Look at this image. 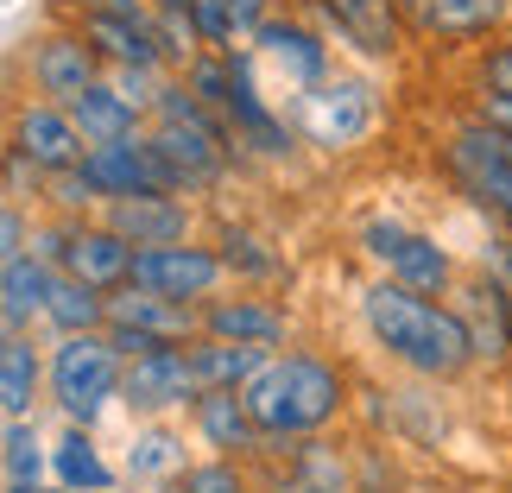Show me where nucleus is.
<instances>
[{
  "label": "nucleus",
  "instance_id": "17",
  "mask_svg": "<svg viewBox=\"0 0 512 493\" xmlns=\"http://www.w3.org/2000/svg\"><path fill=\"white\" fill-rule=\"evenodd\" d=\"M102 222L114 234H127L133 247H177L190 241L196 228V209L184 203V196H121V203H102Z\"/></svg>",
  "mask_w": 512,
  "mask_h": 493
},
{
  "label": "nucleus",
  "instance_id": "22",
  "mask_svg": "<svg viewBox=\"0 0 512 493\" xmlns=\"http://www.w3.org/2000/svg\"><path fill=\"white\" fill-rule=\"evenodd\" d=\"M64 108H70V121L83 127V140H89V146L140 140V108H133L127 95L108 83V76H102V83H89V89L76 95V102H64Z\"/></svg>",
  "mask_w": 512,
  "mask_h": 493
},
{
  "label": "nucleus",
  "instance_id": "16",
  "mask_svg": "<svg viewBox=\"0 0 512 493\" xmlns=\"http://www.w3.org/2000/svg\"><path fill=\"white\" fill-rule=\"evenodd\" d=\"M411 32L437 38V45H475L512 26V0H411L405 7Z\"/></svg>",
  "mask_w": 512,
  "mask_h": 493
},
{
  "label": "nucleus",
  "instance_id": "6",
  "mask_svg": "<svg viewBox=\"0 0 512 493\" xmlns=\"http://www.w3.org/2000/svg\"><path fill=\"white\" fill-rule=\"evenodd\" d=\"M354 241H361V253L392 285H411V291H424V298H443V291L456 285L449 247H437V234L411 228V222H399V215H367Z\"/></svg>",
  "mask_w": 512,
  "mask_h": 493
},
{
  "label": "nucleus",
  "instance_id": "28",
  "mask_svg": "<svg viewBox=\"0 0 512 493\" xmlns=\"http://www.w3.org/2000/svg\"><path fill=\"white\" fill-rule=\"evenodd\" d=\"M45 323L57 335H95V329H108V291H95L83 279H70V272H57L51 304H45Z\"/></svg>",
  "mask_w": 512,
  "mask_h": 493
},
{
  "label": "nucleus",
  "instance_id": "7",
  "mask_svg": "<svg viewBox=\"0 0 512 493\" xmlns=\"http://www.w3.org/2000/svg\"><path fill=\"white\" fill-rule=\"evenodd\" d=\"M108 335L127 361H140L152 348H184L203 335V310L196 304H177L159 298V291H140V285H121L108 291Z\"/></svg>",
  "mask_w": 512,
  "mask_h": 493
},
{
  "label": "nucleus",
  "instance_id": "13",
  "mask_svg": "<svg viewBox=\"0 0 512 493\" xmlns=\"http://www.w3.org/2000/svg\"><path fill=\"white\" fill-rule=\"evenodd\" d=\"M83 171H89V184L102 190V203H121V196H159V190L177 196L159 146H152L146 133L140 140H121V146H89Z\"/></svg>",
  "mask_w": 512,
  "mask_h": 493
},
{
  "label": "nucleus",
  "instance_id": "34",
  "mask_svg": "<svg viewBox=\"0 0 512 493\" xmlns=\"http://www.w3.org/2000/svg\"><path fill=\"white\" fill-rule=\"evenodd\" d=\"M475 76H481V95H512V38H500V45L481 51Z\"/></svg>",
  "mask_w": 512,
  "mask_h": 493
},
{
  "label": "nucleus",
  "instance_id": "35",
  "mask_svg": "<svg viewBox=\"0 0 512 493\" xmlns=\"http://www.w3.org/2000/svg\"><path fill=\"white\" fill-rule=\"evenodd\" d=\"M7 260H26V209L19 203L0 209V266Z\"/></svg>",
  "mask_w": 512,
  "mask_h": 493
},
{
  "label": "nucleus",
  "instance_id": "39",
  "mask_svg": "<svg viewBox=\"0 0 512 493\" xmlns=\"http://www.w3.org/2000/svg\"><path fill=\"white\" fill-rule=\"evenodd\" d=\"M38 493H70V487H38Z\"/></svg>",
  "mask_w": 512,
  "mask_h": 493
},
{
  "label": "nucleus",
  "instance_id": "1",
  "mask_svg": "<svg viewBox=\"0 0 512 493\" xmlns=\"http://www.w3.org/2000/svg\"><path fill=\"white\" fill-rule=\"evenodd\" d=\"M361 323L386 348V361H399L418 380H456L462 367H475V335H468L462 310L411 285L373 279L361 291Z\"/></svg>",
  "mask_w": 512,
  "mask_h": 493
},
{
  "label": "nucleus",
  "instance_id": "38",
  "mask_svg": "<svg viewBox=\"0 0 512 493\" xmlns=\"http://www.w3.org/2000/svg\"><path fill=\"white\" fill-rule=\"evenodd\" d=\"M146 7H152V13H190V19H196V7H203V0H146Z\"/></svg>",
  "mask_w": 512,
  "mask_h": 493
},
{
  "label": "nucleus",
  "instance_id": "19",
  "mask_svg": "<svg viewBox=\"0 0 512 493\" xmlns=\"http://www.w3.org/2000/svg\"><path fill=\"white\" fill-rule=\"evenodd\" d=\"M203 335H222V342H247V348H272L291 335V310L272 298H209L203 304Z\"/></svg>",
  "mask_w": 512,
  "mask_h": 493
},
{
  "label": "nucleus",
  "instance_id": "29",
  "mask_svg": "<svg viewBox=\"0 0 512 493\" xmlns=\"http://www.w3.org/2000/svg\"><path fill=\"white\" fill-rule=\"evenodd\" d=\"M279 493H348V468L329 443L304 437V443H291V456H285V487Z\"/></svg>",
  "mask_w": 512,
  "mask_h": 493
},
{
  "label": "nucleus",
  "instance_id": "2",
  "mask_svg": "<svg viewBox=\"0 0 512 493\" xmlns=\"http://www.w3.org/2000/svg\"><path fill=\"white\" fill-rule=\"evenodd\" d=\"M266 443H304L323 437L348 411V373L323 354H272V361L241 386Z\"/></svg>",
  "mask_w": 512,
  "mask_h": 493
},
{
  "label": "nucleus",
  "instance_id": "25",
  "mask_svg": "<svg viewBox=\"0 0 512 493\" xmlns=\"http://www.w3.org/2000/svg\"><path fill=\"white\" fill-rule=\"evenodd\" d=\"M51 475L57 487H70V493H114V462L95 449V437L83 424H64V437L51 443Z\"/></svg>",
  "mask_w": 512,
  "mask_h": 493
},
{
  "label": "nucleus",
  "instance_id": "41",
  "mask_svg": "<svg viewBox=\"0 0 512 493\" xmlns=\"http://www.w3.org/2000/svg\"><path fill=\"white\" fill-rule=\"evenodd\" d=\"M506 298H512V279H506Z\"/></svg>",
  "mask_w": 512,
  "mask_h": 493
},
{
  "label": "nucleus",
  "instance_id": "31",
  "mask_svg": "<svg viewBox=\"0 0 512 493\" xmlns=\"http://www.w3.org/2000/svg\"><path fill=\"white\" fill-rule=\"evenodd\" d=\"M222 260H228V272L234 279H260V285H272V279H285V253L266 241V234H253V228H222Z\"/></svg>",
  "mask_w": 512,
  "mask_h": 493
},
{
  "label": "nucleus",
  "instance_id": "23",
  "mask_svg": "<svg viewBox=\"0 0 512 493\" xmlns=\"http://www.w3.org/2000/svg\"><path fill=\"white\" fill-rule=\"evenodd\" d=\"M51 285H57V266L38 260V253L0 266V323H7V335H26L32 317H45Z\"/></svg>",
  "mask_w": 512,
  "mask_h": 493
},
{
  "label": "nucleus",
  "instance_id": "15",
  "mask_svg": "<svg viewBox=\"0 0 512 493\" xmlns=\"http://www.w3.org/2000/svg\"><path fill=\"white\" fill-rule=\"evenodd\" d=\"M89 83H102V51L83 32H45L32 45V89L38 102H76Z\"/></svg>",
  "mask_w": 512,
  "mask_h": 493
},
{
  "label": "nucleus",
  "instance_id": "26",
  "mask_svg": "<svg viewBox=\"0 0 512 493\" xmlns=\"http://www.w3.org/2000/svg\"><path fill=\"white\" fill-rule=\"evenodd\" d=\"M45 373H51V361H38L32 335H7L0 342V411L7 418H32V399L45 386Z\"/></svg>",
  "mask_w": 512,
  "mask_h": 493
},
{
  "label": "nucleus",
  "instance_id": "10",
  "mask_svg": "<svg viewBox=\"0 0 512 493\" xmlns=\"http://www.w3.org/2000/svg\"><path fill=\"white\" fill-rule=\"evenodd\" d=\"M310 7L329 26V38H342L348 51L373 57V64H392L411 38L405 0H310Z\"/></svg>",
  "mask_w": 512,
  "mask_h": 493
},
{
  "label": "nucleus",
  "instance_id": "14",
  "mask_svg": "<svg viewBox=\"0 0 512 493\" xmlns=\"http://www.w3.org/2000/svg\"><path fill=\"white\" fill-rule=\"evenodd\" d=\"M228 133H234V146H241V152H253V159H285V152H291V127H285V114H272V102L260 95V76H253V51L247 45H234Z\"/></svg>",
  "mask_w": 512,
  "mask_h": 493
},
{
  "label": "nucleus",
  "instance_id": "3",
  "mask_svg": "<svg viewBox=\"0 0 512 493\" xmlns=\"http://www.w3.org/2000/svg\"><path fill=\"white\" fill-rule=\"evenodd\" d=\"M45 386H51V405L64 411V424L95 430V424H102V411L121 399V386H127V354L114 348L108 329H95V335H57Z\"/></svg>",
  "mask_w": 512,
  "mask_h": 493
},
{
  "label": "nucleus",
  "instance_id": "9",
  "mask_svg": "<svg viewBox=\"0 0 512 493\" xmlns=\"http://www.w3.org/2000/svg\"><path fill=\"white\" fill-rule=\"evenodd\" d=\"M196 399H203V380L190 367V348H152L140 361H127L121 405L133 418H171V411H190Z\"/></svg>",
  "mask_w": 512,
  "mask_h": 493
},
{
  "label": "nucleus",
  "instance_id": "8",
  "mask_svg": "<svg viewBox=\"0 0 512 493\" xmlns=\"http://www.w3.org/2000/svg\"><path fill=\"white\" fill-rule=\"evenodd\" d=\"M228 279V260L222 247H203V241H177V247H140L133 260V285L140 291H159V298H177V304H196L203 310Z\"/></svg>",
  "mask_w": 512,
  "mask_h": 493
},
{
  "label": "nucleus",
  "instance_id": "37",
  "mask_svg": "<svg viewBox=\"0 0 512 493\" xmlns=\"http://www.w3.org/2000/svg\"><path fill=\"white\" fill-rule=\"evenodd\" d=\"M83 13H114V19H152L146 0H76Z\"/></svg>",
  "mask_w": 512,
  "mask_h": 493
},
{
  "label": "nucleus",
  "instance_id": "5",
  "mask_svg": "<svg viewBox=\"0 0 512 493\" xmlns=\"http://www.w3.org/2000/svg\"><path fill=\"white\" fill-rule=\"evenodd\" d=\"M443 165H449V177L462 184L468 203L487 209L500 228H512V133L487 127L481 114H468V121L449 127Z\"/></svg>",
  "mask_w": 512,
  "mask_h": 493
},
{
  "label": "nucleus",
  "instance_id": "42",
  "mask_svg": "<svg viewBox=\"0 0 512 493\" xmlns=\"http://www.w3.org/2000/svg\"><path fill=\"white\" fill-rule=\"evenodd\" d=\"M405 7H411V0H405Z\"/></svg>",
  "mask_w": 512,
  "mask_h": 493
},
{
  "label": "nucleus",
  "instance_id": "21",
  "mask_svg": "<svg viewBox=\"0 0 512 493\" xmlns=\"http://www.w3.org/2000/svg\"><path fill=\"white\" fill-rule=\"evenodd\" d=\"M253 45H260V51L272 57V64H279V70L291 76V83H304V89H317L323 76H329V45H323V38L304 26V19H291V13H285V19L272 13L266 26H260V38H253Z\"/></svg>",
  "mask_w": 512,
  "mask_h": 493
},
{
  "label": "nucleus",
  "instance_id": "11",
  "mask_svg": "<svg viewBox=\"0 0 512 493\" xmlns=\"http://www.w3.org/2000/svg\"><path fill=\"white\" fill-rule=\"evenodd\" d=\"M13 159H26L45 177H64L89 159V140H83V127L70 121L64 102H26L13 114Z\"/></svg>",
  "mask_w": 512,
  "mask_h": 493
},
{
  "label": "nucleus",
  "instance_id": "12",
  "mask_svg": "<svg viewBox=\"0 0 512 493\" xmlns=\"http://www.w3.org/2000/svg\"><path fill=\"white\" fill-rule=\"evenodd\" d=\"M298 121H304V133H310V146L348 152V146H361L367 127H373V89H367V83H348V76H336V83H317V89L298 102Z\"/></svg>",
  "mask_w": 512,
  "mask_h": 493
},
{
  "label": "nucleus",
  "instance_id": "24",
  "mask_svg": "<svg viewBox=\"0 0 512 493\" xmlns=\"http://www.w3.org/2000/svg\"><path fill=\"white\" fill-rule=\"evenodd\" d=\"M190 348V367L196 380H203V392H241L253 373H260L272 361V348H247V342H222V335H196Z\"/></svg>",
  "mask_w": 512,
  "mask_h": 493
},
{
  "label": "nucleus",
  "instance_id": "20",
  "mask_svg": "<svg viewBox=\"0 0 512 493\" xmlns=\"http://www.w3.org/2000/svg\"><path fill=\"white\" fill-rule=\"evenodd\" d=\"M456 310H462L468 335H475V361H487V367L512 361V298H506V279L481 272V279L462 291Z\"/></svg>",
  "mask_w": 512,
  "mask_h": 493
},
{
  "label": "nucleus",
  "instance_id": "30",
  "mask_svg": "<svg viewBox=\"0 0 512 493\" xmlns=\"http://www.w3.org/2000/svg\"><path fill=\"white\" fill-rule=\"evenodd\" d=\"M45 468H51V449L38 437V424L7 418V437H0V475H7V487H45Z\"/></svg>",
  "mask_w": 512,
  "mask_h": 493
},
{
  "label": "nucleus",
  "instance_id": "32",
  "mask_svg": "<svg viewBox=\"0 0 512 493\" xmlns=\"http://www.w3.org/2000/svg\"><path fill=\"white\" fill-rule=\"evenodd\" d=\"M177 481L184 475V437L177 430H165L159 418H152L140 437H133V456H127V481Z\"/></svg>",
  "mask_w": 512,
  "mask_h": 493
},
{
  "label": "nucleus",
  "instance_id": "33",
  "mask_svg": "<svg viewBox=\"0 0 512 493\" xmlns=\"http://www.w3.org/2000/svg\"><path fill=\"white\" fill-rule=\"evenodd\" d=\"M177 493H260V487L247 481V468L234 456H215V462H190L177 475Z\"/></svg>",
  "mask_w": 512,
  "mask_h": 493
},
{
  "label": "nucleus",
  "instance_id": "40",
  "mask_svg": "<svg viewBox=\"0 0 512 493\" xmlns=\"http://www.w3.org/2000/svg\"><path fill=\"white\" fill-rule=\"evenodd\" d=\"M7 493H38V487H7Z\"/></svg>",
  "mask_w": 512,
  "mask_h": 493
},
{
  "label": "nucleus",
  "instance_id": "4",
  "mask_svg": "<svg viewBox=\"0 0 512 493\" xmlns=\"http://www.w3.org/2000/svg\"><path fill=\"white\" fill-rule=\"evenodd\" d=\"M32 253H38V260H51L57 272H70V279L95 285V291L133 285V260H140V247H133L127 234H114L108 222H89V215L45 222V228L32 234Z\"/></svg>",
  "mask_w": 512,
  "mask_h": 493
},
{
  "label": "nucleus",
  "instance_id": "18",
  "mask_svg": "<svg viewBox=\"0 0 512 493\" xmlns=\"http://www.w3.org/2000/svg\"><path fill=\"white\" fill-rule=\"evenodd\" d=\"M190 424H196V437L209 449H222V456H272L247 392H203V399L190 405Z\"/></svg>",
  "mask_w": 512,
  "mask_h": 493
},
{
  "label": "nucleus",
  "instance_id": "36",
  "mask_svg": "<svg viewBox=\"0 0 512 493\" xmlns=\"http://www.w3.org/2000/svg\"><path fill=\"white\" fill-rule=\"evenodd\" d=\"M475 114L487 127H500V133H512V95H475Z\"/></svg>",
  "mask_w": 512,
  "mask_h": 493
},
{
  "label": "nucleus",
  "instance_id": "27",
  "mask_svg": "<svg viewBox=\"0 0 512 493\" xmlns=\"http://www.w3.org/2000/svg\"><path fill=\"white\" fill-rule=\"evenodd\" d=\"M272 19V0H203L196 7V32L215 51H234L247 38H260V26Z\"/></svg>",
  "mask_w": 512,
  "mask_h": 493
}]
</instances>
